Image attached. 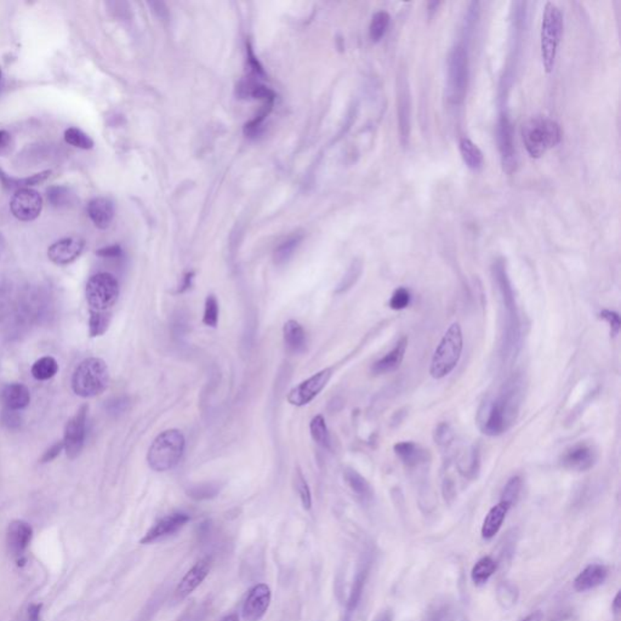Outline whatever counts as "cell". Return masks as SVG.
I'll use <instances>...</instances> for the list:
<instances>
[{"label":"cell","mask_w":621,"mask_h":621,"mask_svg":"<svg viewBox=\"0 0 621 621\" xmlns=\"http://www.w3.org/2000/svg\"><path fill=\"white\" fill-rule=\"evenodd\" d=\"M114 204L110 198L96 197L88 204V215L90 220L100 230H106L111 226L114 219Z\"/></svg>","instance_id":"obj_22"},{"label":"cell","mask_w":621,"mask_h":621,"mask_svg":"<svg viewBox=\"0 0 621 621\" xmlns=\"http://www.w3.org/2000/svg\"><path fill=\"white\" fill-rule=\"evenodd\" d=\"M283 334L285 345L291 352L301 353L305 351L307 339L305 330L299 321L293 319L287 321L283 328Z\"/></svg>","instance_id":"obj_27"},{"label":"cell","mask_w":621,"mask_h":621,"mask_svg":"<svg viewBox=\"0 0 621 621\" xmlns=\"http://www.w3.org/2000/svg\"><path fill=\"white\" fill-rule=\"evenodd\" d=\"M524 395V381L522 375H512L506 381L495 400H485L479 408L477 422L480 431L495 437L507 431L521 409Z\"/></svg>","instance_id":"obj_1"},{"label":"cell","mask_w":621,"mask_h":621,"mask_svg":"<svg viewBox=\"0 0 621 621\" xmlns=\"http://www.w3.org/2000/svg\"><path fill=\"white\" fill-rule=\"evenodd\" d=\"M42 204V197L37 191L33 188L16 191L11 198V212L20 221H33L40 215Z\"/></svg>","instance_id":"obj_12"},{"label":"cell","mask_w":621,"mask_h":621,"mask_svg":"<svg viewBox=\"0 0 621 621\" xmlns=\"http://www.w3.org/2000/svg\"><path fill=\"white\" fill-rule=\"evenodd\" d=\"M422 621H455V609L447 600L431 605Z\"/></svg>","instance_id":"obj_34"},{"label":"cell","mask_w":621,"mask_h":621,"mask_svg":"<svg viewBox=\"0 0 621 621\" xmlns=\"http://www.w3.org/2000/svg\"><path fill=\"white\" fill-rule=\"evenodd\" d=\"M0 80H1V69H0Z\"/></svg>","instance_id":"obj_62"},{"label":"cell","mask_w":621,"mask_h":621,"mask_svg":"<svg viewBox=\"0 0 621 621\" xmlns=\"http://www.w3.org/2000/svg\"><path fill=\"white\" fill-rule=\"evenodd\" d=\"M121 247L119 245H110V247H102L97 250L96 254L101 258H119L121 256Z\"/></svg>","instance_id":"obj_53"},{"label":"cell","mask_w":621,"mask_h":621,"mask_svg":"<svg viewBox=\"0 0 621 621\" xmlns=\"http://www.w3.org/2000/svg\"><path fill=\"white\" fill-rule=\"evenodd\" d=\"M611 608H613V611H614V613H616V614H618V613H619V611H620V592H618V594H616V598H614V600H613V605H611Z\"/></svg>","instance_id":"obj_60"},{"label":"cell","mask_w":621,"mask_h":621,"mask_svg":"<svg viewBox=\"0 0 621 621\" xmlns=\"http://www.w3.org/2000/svg\"><path fill=\"white\" fill-rule=\"evenodd\" d=\"M32 526H29L27 522L21 521V520L11 522L10 526L8 528V535H6V542H8L10 552L17 557L21 556L32 540Z\"/></svg>","instance_id":"obj_18"},{"label":"cell","mask_w":621,"mask_h":621,"mask_svg":"<svg viewBox=\"0 0 621 621\" xmlns=\"http://www.w3.org/2000/svg\"><path fill=\"white\" fill-rule=\"evenodd\" d=\"M220 487L216 483H206V485H195L188 489V495L195 500H208L215 498L219 494Z\"/></svg>","instance_id":"obj_44"},{"label":"cell","mask_w":621,"mask_h":621,"mask_svg":"<svg viewBox=\"0 0 621 621\" xmlns=\"http://www.w3.org/2000/svg\"><path fill=\"white\" fill-rule=\"evenodd\" d=\"M470 77L469 53L463 44H456L448 58L447 99L460 105L467 93Z\"/></svg>","instance_id":"obj_7"},{"label":"cell","mask_w":621,"mask_h":621,"mask_svg":"<svg viewBox=\"0 0 621 621\" xmlns=\"http://www.w3.org/2000/svg\"><path fill=\"white\" fill-rule=\"evenodd\" d=\"M310 432L313 441L318 446L327 448V449L330 447V436H329L327 424H326V420H324L323 416L317 415L312 419V422L310 424Z\"/></svg>","instance_id":"obj_37"},{"label":"cell","mask_w":621,"mask_h":621,"mask_svg":"<svg viewBox=\"0 0 621 621\" xmlns=\"http://www.w3.org/2000/svg\"><path fill=\"white\" fill-rule=\"evenodd\" d=\"M148 4L152 8L153 12H154L160 20H164V21L168 20V8L164 4L163 1H151V3H148Z\"/></svg>","instance_id":"obj_52"},{"label":"cell","mask_w":621,"mask_h":621,"mask_svg":"<svg viewBox=\"0 0 621 621\" xmlns=\"http://www.w3.org/2000/svg\"><path fill=\"white\" fill-rule=\"evenodd\" d=\"M184 441L182 432L167 430L153 441L147 454L148 466L156 472H165L174 469L184 455Z\"/></svg>","instance_id":"obj_3"},{"label":"cell","mask_w":621,"mask_h":621,"mask_svg":"<svg viewBox=\"0 0 621 621\" xmlns=\"http://www.w3.org/2000/svg\"><path fill=\"white\" fill-rule=\"evenodd\" d=\"M111 315L106 312L90 310L89 334L91 337H101L108 329Z\"/></svg>","instance_id":"obj_39"},{"label":"cell","mask_w":621,"mask_h":621,"mask_svg":"<svg viewBox=\"0 0 621 621\" xmlns=\"http://www.w3.org/2000/svg\"><path fill=\"white\" fill-rule=\"evenodd\" d=\"M374 621H393V614L391 611H380L379 614L375 616Z\"/></svg>","instance_id":"obj_58"},{"label":"cell","mask_w":621,"mask_h":621,"mask_svg":"<svg viewBox=\"0 0 621 621\" xmlns=\"http://www.w3.org/2000/svg\"><path fill=\"white\" fill-rule=\"evenodd\" d=\"M302 238H304L302 234L296 233L293 237H290L289 239H287L284 243H282V244L276 249V253H274V261H276V263H277V265H282V263L289 261V258L293 256L295 250L300 245Z\"/></svg>","instance_id":"obj_38"},{"label":"cell","mask_w":621,"mask_h":621,"mask_svg":"<svg viewBox=\"0 0 621 621\" xmlns=\"http://www.w3.org/2000/svg\"><path fill=\"white\" fill-rule=\"evenodd\" d=\"M85 295L91 310L106 312L114 306L119 297V283L113 274H94L86 283Z\"/></svg>","instance_id":"obj_8"},{"label":"cell","mask_w":621,"mask_h":621,"mask_svg":"<svg viewBox=\"0 0 621 621\" xmlns=\"http://www.w3.org/2000/svg\"><path fill=\"white\" fill-rule=\"evenodd\" d=\"M42 605H31L28 608V621H40Z\"/></svg>","instance_id":"obj_55"},{"label":"cell","mask_w":621,"mask_h":621,"mask_svg":"<svg viewBox=\"0 0 621 621\" xmlns=\"http://www.w3.org/2000/svg\"><path fill=\"white\" fill-rule=\"evenodd\" d=\"M332 375V368L323 369L319 373L310 376V379L302 381L300 385H297L290 391L287 395V400L291 406H307L324 390Z\"/></svg>","instance_id":"obj_9"},{"label":"cell","mask_w":621,"mask_h":621,"mask_svg":"<svg viewBox=\"0 0 621 621\" xmlns=\"http://www.w3.org/2000/svg\"><path fill=\"white\" fill-rule=\"evenodd\" d=\"M459 470L461 474L467 478H474L479 470V453L477 448H474L466 461H460Z\"/></svg>","instance_id":"obj_45"},{"label":"cell","mask_w":621,"mask_h":621,"mask_svg":"<svg viewBox=\"0 0 621 621\" xmlns=\"http://www.w3.org/2000/svg\"><path fill=\"white\" fill-rule=\"evenodd\" d=\"M600 319H605L611 328V337H616L620 332L621 321L619 313L614 310H603L600 313Z\"/></svg>","instance_id":"obj_49"},{"label":"cell","mask_w":621,"mask_h":621,"mask_svg":"<svg viewBox=\"0 0 621 621\" xmlns=\"http://www.w3.org/2000/svg\"><path fill=\"white\" fill-rule=\"evenodd\" d=\"M390 15L386 11H378L372 19V23L369 27V37L372 42H379L389 29L390 26Z\"/></svg>","instance_id":"obj_36"},{"label":"cell","mask_w":621,"mask_h":621,"mask_svg":"<svg viewBox=\"0 0 621 621\" xmlns=\"http://www.w3.org/2000/svg\"><path fill=\"white\" fill-rule=\"evenodd\" d=\"M50 174H51L50 170H45V171H40L38 174L19 179V178H14V176L6 174L4 170L0 169V182L3 184L6 190L15 191L16 192V191L27 190V188H32L33 186L42 184V182H45L50 178Z\"/></svg>","instance_id":"obj_25"},{"label":"cell","mask_w":621,"mask_h":621,"mask_svg":"<svg viewBox=\"0 0 621 621\" xmlns=\"http://www.w3.org/2000/svg\"><path fill=\"white\" fill-rule=\"evenodd\" d=\"M522 138L528 154L532 158L539 159L561 143L562 132L552 119L535 117L523 124Z\"/></svg>","instance_id":"obj_2"},{"label":"cell","mask_w":621,"mask_h":621,"mask_svg":"<svg viewBox=\"0 0 621 621\" xmlns=\"http://www.w3.org/2000/svg\"><path fill=\"white\" fill-rule=\"evenodd\" d=\"M563 33V15L556 4L546 3L542 14L540 51L542 66L546 73H551L556 64L558 47Z\"/></svg>","instance_id":"obj_5"},{"label":"cell","mask_w":621,"mask_h":621,"mask_svg":"<svg viewBox=\"0 0 621 621\" xmlns=\"http://www.w3.org/2000/svg\"><path fill=\"white\" fill-rule=\"evenodd\" d=\"M597 460L595 448L586 442H579L564 452L561 463L564 469L584 472L592 469Z\"/></svg>","instance_id":"obj_15"},{"label":"cell","mask_w":621,"mask_h":621,"mask_svg":"<svg viewBox=\"0 0 621 621\" xmlns=\"http://www.w3.org/2000/svg\"><path fill=\"white\" fill-rule=\"evenodd\" d=\"M522 485H523V482H522V478L520 476H513V477H511V478L507 480L505 487H504L502 494H501L500 501L506 502L507 505H510L511 507H512V506L516 504L518 498H520Z\"/></svg>","instance_id":"obj_41"},{"label":"cell","mask_w":621,"mask_h":621,"mask_svg":"<svg viewBox=\"0 0 621 621\" xmlns=\"http://www.w3.org/2000/svg\"><path fill=\"white\" fill-rule=\"evenodd\" d=\"M406 348H408V337H402L390 352L384 356L382 358L379 359L378 362H375L372 368L373 373L374 374H386V373L395 372L400 368V364L406 356Z\"/></svg>","instance_id":"obj_23"},{"label":"cell","mask_w":621,"mask_h":621,"mask_svg":"<svg viewBox=\"0 0 621 621\" xmlns=\"http://www.w3.org/2000/svg\"><path fill=\"white\" fill-rule=\"evenodd\" d=\"M190 520V515H187L186 512H174L171 515L163 517L145 534V537L140 540V544L148 545L163 540L165 537H171L181 531Z\"/></svg>","instance_id":"obj_14"},{"label":"cell","mask_w":621,"mask_h":621,"mask_svg":"<svg viewBox=\"0 0 621 621\" xmlns=\"http://www.w3.org/2000/svg\"><path fill=\"white\" fill-rule=\"evenodd\" d=\"M64 141L80 149H91L94 147V140L78 127H69L64 132Z\"/></svg>","instance_id":"obj_40"},{"label":"cell","mask_w":621,"mask_h":621,"mask_svg":"<svg viewBox=\"0 0 621 621\" xmlns=\"http://www.w3.org/2000/svg\"><path fill=\"white\" fill-rule=\"evenodd\" d=\"M219 321V302L214 295H209L206 300L203 323L208 327L215 328Z\"/></svg>","instance_id":"obj_47"},{"label":"cell","mask_w":621,"mask_h":621,"mask_svg":"<svg viewBox=\"0 0 621 621\" xmlns=\"http://www.w3.org/2000/svg\"><path fill=\"white\" fill-rule=\"evenodd\" d=\"M498 146L500 152L501 165L506 174L511 175L517 168L516 148L513 125L506 113H502L498 121L496 127Z\"/></svg>","instance_id":"obj_10"},{"label":"cell","mask_w":621,"mask_h":621,"mask_svg":"<svg viewBox=\"0 0 621 621\" xmlns=\"http://www.w3.org/2000/svg\"><path fill=\"white\" fill-rule=\"evenodd\" d=\"M463 348V330L459 323H453L442 337L432 357V378L443 379L458 365Z\"/></svg>","instance_id":"obj_6"},{"label":"cell","mask_w":621,"mask_h":621,"mask_svg":"<svg viewBox=\"0 0 621 621\" xmlns=\"http://www.w3.org/2000/svg\"><path fill=\"white\" fill-rule=\"evenodd\" d=\"M49 203L55 208H67L73 204L75 197L67 186H51L47 191Z\"/></svg>","instance_id":"obj_33"},{"label":"cell","mask_w":621,"mask_h":621,"mask_svg":"<svg viewBox=\"0 0 621 621\" xmlns=\"http://www.w3.org/2000/svg\"><path fill=\"white\" fill-rule=\"evenodd\" d=\"M272 600L271 589L266 584H258L249 591L242 608L244 621H260L269 611Z\"/></svg>","instance_id":"obj_13"},{"label":"cell","mask_w":621,"mask_h":621,"mask_svg":"<svg viewBox=\"0 0 621 621\" xmlns=\"http://www.w3.org/2000/svg\"><path fill=\"white\" fill-rule=\"evenodd\" d=\"M454 438V430L448 422H441L433 432V439L438 447L447 448L453 443Z\"/></svg>","instance_id":"obj_46"},{"label":"cell","mask_w":621,"mask_h":621,"mask_svg":"<svg viewBox=\"0 0 621 621\" xmlns=\"http://www.w3.org/2000/svg\"><path fill=\"white\" fill-rule=\"evenodd\" d=\"M84 247L85 242L82 238H62L49 247L48 258L55 265L66 266L80 258Z\"/></svg>","instance_id":"obj_16"},{"label":"cell","mask_w":621,"mask_h":621,"mask_svg":"<svg viewBox=\"0 0 621 621\" xmlns=\"http://www.w3.org/2000/svg\"><path fill=\"white\" fill-rule=\"evenodd\" d=\"M520 597V589L510 581H502L496 589V600L502 609H511Z\"/></svg>","instance_id":"obj_32"},{"label":"cell","mask_w":621,"mask_h":621,"mask_svg":"<svg viewBox=\"0 0 621 621\" xmlns=\"http://www.w3.org/2000/svg\"><path fill=\"white\" fill-rule=\"evenodd\" d=\"M496 568H498V563L494 558L489 557V556L480 558L471 570V579L477 586L485 585L494 575Z\"/></svg>","instance_id":"obj_31"},{"label":"cell","mask_w":621,"mask_h":621,"mask_svg":"<svg viewBox=\"0 0 621 621\" xmlns=\"http://www.w3.org/2000/svg\"><path fill=\"white\" fill-rule=\"evenodd\" d=\"M210 557L203 558V559H200L199 562H197L180 581L179 586L176 589V595L182 598L191 595L206 580L208 574L210 572Z\"/></svg>","instance_id":"obj_20"},{"label":"cell","mask_w":621,"mask_h":621,"mask_svg":"<svg viewBox=\"0 0 621 621\" xmlns=\"http://www.w3.org/2000/svg\"><path fill=\"white\" fill-rule=\"evenodd\" d=\"M343 478L350 487V489L352 490L353 494L356 495L359 500L363 501V502H370L374 499V491H373L372 485H369L368 480L364 478L362 474H358L356 470H345Z\"/></svg>","instance_id":"obj_26"},{"label":"cell","mask_w":621,"mask_h":621,"mask_svg":"<svg viewBox=\"0 0 621 621\" xmlns=\"http://www.w3.org/2000/svg\"><path fill=\"white\" fill-rule=\"evenodd\" d=\"M31 402L28 387L20 382L6 384L0 389V403L5 409L19 411L25 409Z\"/></svg>","instance_id":"obj_19"},{"label":"cell","mask_w":621,"mask_h":621,"mask_svg":"<svg viewBox=\"0 0 621 621\" xmlns=\"http://www.w3.org/2000/svg\"><path fill=\"white\" fill-rule=\"evenodd\" d=\"M411 301V291L406 288H398L391 296L390 307L395 310H404L409 306Z\"/></svg>","instance_id":"obj_48"},{"label":"cell","mask_w":621,"mask_h":621,"mask_svg":"<svg viewBox=\"0 0 621 621\" xmlns=\"http://www.w3.org/2000/svg\"><path fill=\"white\" fill-rule=\"evenodd\" d=\"M510 509L511 506L502 501L490 509L488 515L485 516L483 524H482V531H480L482 537L485 540H491L499 533Z\"/></svg>","instance_id":"obj_24"},{"label":"cell","mask_w":621,"mask_h":621,"mask_svg":"<svg viewBox=\"0 0 621 621\" xmlns=\"http://www.w3.org/2000/svg\"><path fill=\"white\" fill-rule=\"evenodd\" d=\"M369 570H370V562H369V561H367L365 563L362 564V567L358 569V572H357L356 576H354V580H353L352 589H351V592H350V597H348V614H351V613H353V611L357 609L359 602H361V600H362L364 587H365V584H367V579H368Z\"/></svg>","instance_id":"obj_30"},{"label":"cell","mask_w":621,"mask_h":621,"mask_svg":"<svg viewBox=\"0 0 621 621\" xmlns=\"http://www.w3.org/2000/svg\"><path fill=\"white\" fill-rule=\"evenodd\" d=\"M295 487H296V490L299 493V496H300L301 504H302V507L305 510H310L312 507V496H310V487H308V483L306 480L304 474L301 472L300 469L296 470V474H295Z\"/></svg>","instance_id":"obj_43"},{"label":"cell","mask_w":621,"mask_h":621,"mask_svg":"<svg viewBox=\"0 0 621 621\" xmlns=\"http://www.w3.org/2000/svg\"><path fill=\"white\" fill-rule=\"evenodd\" d=\"M11 145L10 132L6 130H0V156L5 154Z\"/></svg>","instance_id":"obj_54"},{"label":"cell","mask_w":621,"mask_h":621,"mask_svg":"<svg viewBox=\"0 0 621 621\" xmlns=\"http://www.w3.org/2000/svg\"><path fill=\"white\" fill-rule=\"evenodd\" d=\"M64 442L60 441V442H56L53 444V447L49 448L48 450L44 453L42 459H40V463H47L53 461L55 459L58 458L60 453L64 450Z\"/></svg>","instance_id":"obj_51"},{"label":"cell","mask_w":621,"mask_h":621,"mask_svg":"<svg viewBox=\"0 0 621 621\" xmlns=\"http://www.w3.org/2000/svg\"><path fill=\"white\" fill-rule=\"evenodd\" d=\"M609 570L603 564L591 563L581 570L574 580V589L578 592H586L605 583Z\"/></svg>","instance_id":"obj_21"},{"label":"cell","mask_w":621,"mask_h":621,"mask_svg":"<svg viewBox=\"0 0 621 621\" xmlns=\"http://www.w3.org/2000/svg\"><path fill=\"white\" fill-rule=\"evenodd\" d=\"M459 151L461 154L463 163L466 164L467 168L477 171L483 167V163H485L483 153L472 140H470L467 137L460 138Z\"/></svg>","instance_id":"obj_29"},{"label":"cell","mask_w":621,"mask_h":621,"mask_svg":"<svg viewBox=\"0 0 621 621\" xmlns=\"http://www.w3.org/2000/svg\"><path fill=\"white\" fill-rule=\"evenodd\" d=\"M397 94V114L402 143H406L411 135V100L409 86L404 78H400Z\"/></svg>","instance_id":"obj_17"},{"label":"cell","mask_w":621,"mask_h":621,"mask_svg":"<svg viewBox=\"0 0 621 621\" xmlns=\"http://www.w3.org/2000/svg\"><path fill=\"white\" fill-rule=\"evenodd\" d=\"M542 618L544 616H542L541 611H533L532 614H529L524 620L522 621H542Z\"/></svg>","instance_id":"obj_59"},{"label":"cell","mask_w":621,"mask_h":621,"mask_svg":"<svg viewBox=\"0 0 621 621\" xmlns=\"http://www.w3.org/2000/svg\"><path fill=\"white\" fill-rule=\"evenodd\" d=\"M110 382V372L101 358L84 359L75 368L72 378L74 393L83 398H93L105 392Z\"/></svg>","instance_id":"obj_4"},{"label":"cell","mask_w":621,"mask_h":621,"mask_svg":"<svg viewBox=\"0 0 621 621\" xmlns=\"http://www.w3.org/2000/svg\"><path fill=\"white\" fill-rule=\"evenodd\" d=\"M393 450L406 467H415L426 460L425 450L414 442L397 443Z\"/></svg>","instance_id":"obj_28"},{"label":"cell","mask_w":621,"mask_h":621,"mask_svg":"<svg viewBox=\"0 0 621 621\" xmlns=\"http://www.w3.org/2000/svg\"><path fill=\"white\" fill-rule=\"evenodd\" d=\"M1 424L9 430H16L21 425V417L17 411L4 409L1 414Z\"/></svg>","instance_id":"obj_50"},{"label":"cell","mask_w":621,"mask_h":621,"mask_svg":"<svg viewBox=\"0 0 621 621\" xmlns=\"http://www.w3.org/2000/svg\"><path fill=\"white\" fill-rule=\"evenodd\" d=\"M58 364L56 362V359L53 358V357H49V356L38 359L32 367L33 378L39 380V381L51 379L55 375L58 374Z\"/></svg>","instance_id":"obj_35"},{"label":"cell","mask_w":621,"mask_h":621,"mask_svg":"<svg viewBox=\"0 0 621 621\" xmlns=\"http://www.w3.org/2000/svg\"><path fill=\"white\" fill-rule=\"evenodd\" d=\"M220 621H241V620H239V618H238L237 614H230V616H225V618H222L221 620H220Z\"/></svg>","instance_id":"obj_61"},{"label":"cell","mask_w":621,"mask_h":621,"mask_svg":"<svg viewBox=\"0 0 621 621\" xmlns=\"http://www.w3.org/2000/svg\"><path fill=\"white\" fill-rule=\"evenodd\" d=\"M89 406L84 404L80 406L75 415L67 422L64 428V452L69 459L78 458L82 449L84 447L85 435H86V416Z\"/></svg>","instance_id":"obj_11"},{"label":"cell","mask_w":621,"mask_h":621,"mask_svg":"<svg viewBox=\"0 0 621 621\" xmlns=\"http://www.w3.org/2000/svg\"><path fill=\"white\" fill-rule=\"evenodd\" d=\"M362 269H363V265L359 260L353 261L351 267L348 269V273L343 276V280L340 282V284L337 285V294H343V293H346L348 290L351 289L353 285L357 283V280L361 277Z\"/></svg>","instance_id":"obj_42"},{"label":"cell","mask_w":621,"mask_h":621,"mask_svg":"<svg viewBox=\"0 0 621 621\" xmlns=\"http://www.w3.org/2000/svg\"><path fill=\"white\" fill-rule=\"evenodd\" d=\"M193 277H195V273L193 272H188V273L184 274V279H182V283L179 287L178 289V293L179 294H182L184 291L190 289L191 285H192V280H193Z\"/></svg>","instance_id":"obj_56"},{"label":"cell","mask_w":621,"mask_h":621,"mask_svg":"<svg viewBox=\"0 0 621 621\" xmlns=\"http://www.w3.org/2000/svg\"><path fill=\"white\" fill-rule=\"evenodd\" d=\"M127 398H118V400H113L111 403V411L113 413H121V411H125L127 406Z\"/></svg>","instance_id":"obj_57"}]
</instances>
